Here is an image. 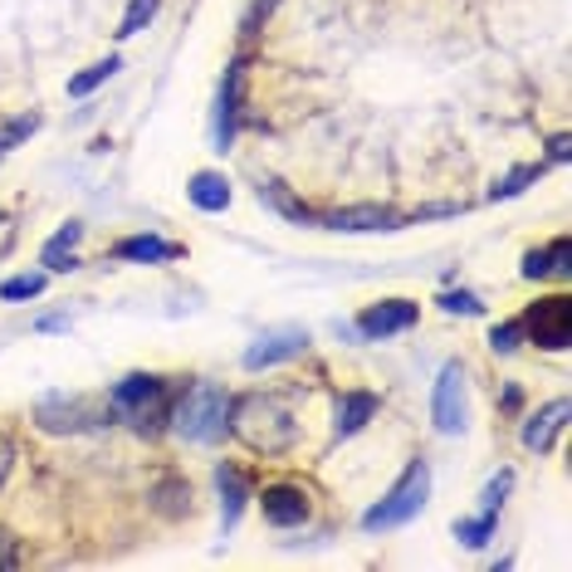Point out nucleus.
<instances>
[{
	"mask_svg": "<svg viewBox=\"0 0 572 572\" xmlns=\"http://www.w3.org/2000/svg\"><path fill=\"white\" fill-rule=\"evenodd\" d=\"M45 284H50V269H35V275H11L0 284V298L5 304H21V298H40Z\"/></svg>",
	"mask_w": 572,
	"mask_h": 572,
	"instance_id": "21",
	"label": "nucleus"
},
{
	"mask_svg": "<svg viewBox=\"0 0 572 572\" xmlns=\"http://www.w3.org/2000/svg\"><path fill=\"white\" fill-rule=\"evenodd\" d=\"M538 177H543V162H533V167L509 171V177H504L499 187L490 191V201H509V196H519V191H529V181H538Z\"/></svg>",
	"mask_w": 572,
	"mask_h": 572,
	"instance_id": "26",
	"label": "nucleus"
},
{
	"mask_svg": "<svg viewBox=\"0 0 572 572\" xmlns=\"http://www.w3.org/2000/svg\"><path fill=\"white\" fill-rule=\"evenodd\" d=\"M171 416H177V431L187 435V441L216 445L220 435L230 431V392L216 382H196L177 406H171Z\"/></svg>",
	"mask_w": 572,
	"mask_h": 572,
	"instance_id": "2",
	"label": "nucleus"
},
{
	"mask_svg": "<svg viewBox=\"0 0 572 572\" xmlns=\"http://www.w3.org/2000/svg\"><path fill=\"white\" fill-rule=\"evenodd\" d=\"M425 499H431V465L425 460H411L402 470V480L386 490L382 504H372V509L363 513V529L367 533H386V529H402V523H411L416 513L425 509Z\"/></svg>",
	"mask_w": 572,
	"mask_h": 572,
	"instance_id": "3",
	"label": "nucleus"
},
{
	"mask_svg": "<svg viewBox=\"0 0 572 572\" xmlns=\"http://www.w3.org/2000/svg\"><path fill=\"white\" fill-rule=\"evenodd\" d=\"M304 347H308L304 328H294V323L265 328V333L245 347V367H250V372H265V367H279V363H289V357H298Z\"/></svg>",
	"mask_w": 572,
	"mask_h": 572,
	"instance_id": "7",
	"label": "nucleus"
},
{
	"mask_svg": "<svg viewBox=\"0 0 572 572\" xmlns=\"http://www.w3.org/2000/svg\"><path fill=\"white\" fill-rule=\"evenodd\" d=\"M11 465H15V445L5 441V435H0V484L11 480Z\"/></svg>",
	"mask_w": 572,
	"mask_h": 572,
	"instance_id": "32",
	"label": "nucleus"
},
{
	"mask_svg": "<svg viewBox=\"0 0 572 572\" xmlns=\"http://www.w3.org/2000/svg\"><path fill=\"white\" fill-rule=\"evenodd\" d=\"M118 74V54H109V60H99V64H89L84 74H74L69 79V99H89L93 89H103V84Z\"/></svg>",
	"mask_w": 572,
	"mask_h": 572,
	"instance_id": "20",
	"label": "nucleus"
},
{
	"mask_svg": "<svg viewBox=\"0 0 572 572\" xmlns=\"http://www.w3.org/2000/svg\"><path fill=\"white\" fill-rule=\"evenodd\" d=\"M328 230H347V236H363V230H402V216L392 206H343L318 216Z\"/></svg>",
	"mask_w": 572,
	"mask_h": 572,
	"instance_id": "12",
	"label": "nucleus"
},
{
	"mask_svg": "<svg viewBox=\"0 0 572 572\" xmlns=\"http://www.w3.org/2000/svg\"><path fill=\"white\" fill-rule=\"evenodd\" d=\"M494 523H499V513H474V519H460V523H455V538H460L465 548H484V543L494 538Z\"/></svg>",
	"mask_w": 572,
	"mask_h": 572,
	"instance_id": "24",
	"label": "nucleus"
},
{
	"mask_svg": "<svg viewBox=\"0 0 572 572\" xmlns=\"http://www.w3.org/2000/svg\"><path fill=\"white\" fill-rule=\"evenodd\" d=\"M109 411H113V416H123V421H132L142 435L157 431V425L171 416L167 382H162V377H152V372H132V377H123V382L113 386V396H109Z\"/></svg>",
	"mask_w": 572,
	"mask_h": 572,
	"instance_id": "4",
	"label": "nucleus"
},
{
	"mask_svg": "<svg viewBox=\"0 0 572 572\" xmlns=\"http://www.w3.org/2000/svg\"><path fill=\"white\" fill-rule=\"evenodd\" d=\"M509 490H513V470H499L490 484H484V494H480V513H499V504L509 499Z\"/></svg>",
	"mask_w": 572,
	"mask_h": 572,
	"instance_id": "27",
	"label": "nucleus"
},
{
	"mask_svg": "<svg viewBox=\"0 0 572 572\" xmlns=\"http://www.w3.org/2000/svg\"><path fill=\"white\" fill-rule=\"evenodd\" d=\"M79 240H84V226H79V220H69V226H64L60 236L40 250V265L50 269V275H69V269H79V255H74Z\"/></svg>",
	"mask_w": 572,
	"mask_h": 572,
	"instance_id": "16",
	"label": "nucleus"
},
{
	"mask_svg": "<svg viewBox=\"0 0 572 572\" xmlns=\"http://www.w3.org/2000/svg\"><path fill=\"white\" fill-rule=\"evenodd\" d=\"M259 513H265V523H275V529H298V523L308 519V490H298V484H265V494H259Z\"/></svg>",
	"mask_w": 572,
	"mask_h": 572,
	"instance_id": "10",
	"label": "nucleus"
},
{
	"mask_svg": "<svg viewBox=\"0 0 572 572\" xmlns=\"http://www.w3.org/2000/svg\"><path fill=\"white\" fill-rule=\"evenodd\" d=\"M377 416V396L372 392H347L343 402H338V421H333V431L338 435H357L367 421Z\"/></svg>",
	"mask_w": 572,
	"mask_h": 572,
	"instance_id": "19",
	"label": "nucleus"
},
{
	"mask_svg": "<svg viewBox=\"0 0 572 572\" xmlns=\"http://www.w3.org/2000/svg\"><path fill=\"white\" fill-rule=\"evenodd\" d=\"M157 11H162V0H132L128 15H123V25H118V40H132V35H142Z\"/></svg>",
	"mask_w": 572,
	"mask_h": 572,
	"instance_id": "25",
	"label": "nucleus"
},
{
	"mask_svg": "<svg viewBox=\"0 0 572 572\" xmlns=\"http://www.w3.org/2000/svg\"><path fill=\"white\" fill-rule=\"evenodd\" d=\"M113 255L118 259H138V265H167V259L181 255V245H171V240H157V236H128L113 245Z\"/></svg>",
	"mask_w": 572,
	"mask_h": 572,
	"instance_id": "17",
	"label": "nucleus"
},
{
	"mask_svg": "<svg viewBox=\"0 0 572 572\" xmlns=\"http://www.w3.org/2000/svg\"><path fill=\"white\" fill-rule=\"evenodd\" d=\"M259 201H269V206H275L279 216H289V220H318L314 211H308L304 201H294V196H289V191L279 187V181H259Z\"/></svg>",
	"mask_w": 572,
	"mask_h": 572,
	"instance_id": "22",
	"label": "nucleus"
},
{
	"mask_svg": "<svg viewBox=\"0 0 572 572\" xmlns=\"http://www.w3.org/2000/svg\"><path fill=\"white\" fill-rule=\"evenodd\" d=\"M416 318H421V308H416L411 298H382V304L357 314V333L382 343V338H396V333H406V328H416Z\"/></svg>",
	"mask_w": 572,
	"mask_h": 572,
	"instance_id": "8",
	"label": "nucleus"
},
{
	"mask_svg": "<svg viewBox=\"0 0 572 572\" xmlns=\"http://www.w3.org/2000/svg\"><path fill=\"white\" fill-rule=\"evenodd\" d=\"M275 5H279V0H255V5H250V15H245V35H255L259 25L269 21V11H275Z\"/></svg>",
	"mask_w": 572,
	"mask_h": 572,
	"instance_id": "31",
	"label": "nucleus"
},
{
	"mask_svg": "<svg viewBox=\"0 0 572 572\" xmlns=\"http://www.w3.org/2000/svg\"><path fill=\"white\" fill-rule=\"evenodd\" d=\"M431 416L441 435H460L470 425V402H465V367L445 363L435 377V396H431Z\"/></svg>",
	"mask_w": 572,
	"mask_h": 572,
	"instance_id": "6",
	"label": "nucleus"
},
{
	"mask_svg": "<svg viewBox=\"0 0 572 572\" xmlns=\"http://www.w3.org/2000/svg\"><path fill=\"white\" fill-rule=\"evenodd\" d=\"M5 568H21V543L0 529V572H5Z\"/></svg>",
	"mask_w": 572,
	"mask_h": 572,
	"instance_id": "30",
	"label": "nucleus"
},
{
	"mask_svg": "<svg viewBox=\"0 0 572 572\" xmlns=\"http://www.w3.org/2000/svg\"><path fill=\"white\" fill-rule=\"evenodd\" d=\"M240 89H245V60H236V64H230V69H226V84H220V99H216V123H211V132H216V152H226L230 142H236Z\"/></svg>",
	"mask_w": 572,
	"mask_h": 572,
	"instance_id": "11",
	"label": "nucleus"
},
{
	"mask_svg": "<svg viewBox=\"0 0 572 572\" xmlns=\"http://www.w3.org/2000/svg\"><path fill=\"white\" fill-rule=\"evenodd\" d=\"M568 152H572L568 138H552V142H548V157H552V162H568Z\"/></svg>",
	"mask_w": 572,
	"mask_h": 572,
	"instance_id": "33",
	"label": "nucleus"
},
{
	"mask_svg": "<svg viewBox=\"0 0 572 572\" xmlns=\"http://www.w3.org/2000/svg\"><path fill=\"white\" fill-rule=\"evenodd\" d=\"M519 338H523L519 318H513V323H494L490 328V347H494V353H513V347H519Z\"/></svg>",
	"mask_w": 572,
	"mask_h": 572,
	"instance_id": "28",
	"label": "nucleus"
},
{
	"mask_svg": "<svg viewBox=\"0 0 572 572\" xmlns=\"http://www.w3.org/2000/svg\"><path fill=\"white\" fill-rule=\"evenodd\" d=\"M548 275H558V279L572 275V245L568 240H552V245L523 255V279H548Z\"/></svg>",
	"mask_w": 572,
	"mask_h": 572,
	"instance_id": "14",
	"label": "nucleus"
},
{
	"mask_svg": "<svg viewBox=\"0 0 572 572\" xmlns=\"http://www.w3.org/2000/svg\"><path fill=\"white\" fill-rule=\"evenodd\" d=\"M187 196L196 211H206V216H216V211L230 206V181L220 177V171H196V177L187 181Z\"/></svg>",
	"mask_w": 572,
	"mask_h": 572,
	"instance_id": "15",
	"label": "nucleus"
},
{
	"mask_svg": "<svg viewBox=\"0 0 572 572\" xmlns=\"http://www.w3.org/2000/svg\"><path fill=\"white\" fill-rule=\"evenodd\" d=\"M35 132H40V113H21V118H5V123H0V157H5L11 148H21L25 138H35Z\"/></svg>",
	"mask_w": 572,
	"mask_h": 572,
	"instance_id": "23",
	"label": "nucleus"
},
{
	"mask_svg": "<svg viewBox=\"0 0 572 572\" xmlns=\"http://www.w3.org/2000/svg\"><path fill=\"white\" fill-rule=\"evenodd\" d=\"M216 484H220V529L230 533L240 519V509H245V474H240L236 465H220Z\"/></svg>",
	"mask_w": 572,
	"mask_h": 572,
	"instance_id": "18",
	"label": "nucleus"
},
{
	"mask_svg": "<svg viewBox=\"0 0 572 572\" xmlns=\"http://www.w3.org/2000/svg\"><path fill=\"white\" fill-rule=\"evenodd\" d=\"M519 323H523V333H529L538 347H548V353H562V347L572 343V298L568 294L533 298L529 314H523Z\"/></svg>",
	"mask_w": 572,
	"mask_h": 572,
	"instance_id": "5",
	"label": "nucleus"
},
{
	"mask_svg": "<svg viewBox=\"0 0 572 572\" xmlns=\"http://www.w3.org/2000/svg\"><path fill=\"white\" fill-rule=\"evenodd\" d=\"M568 416H572V406H568V396H552L548 406H538V411L523 421V431H519V441H523V450H533V455H548L552 450V441L562 435V425H568Z\"/></svg>",
	"mask_w": 572,
	"mask_h": 572,
	"instance_id": "9",
	"label": "nucleus"
},
{
	"mask_svg": "<svg viewBox=\"0 0 572 572\" xmlns=\"http://www.w3.org/2000/svg\"><path fill=\"white\" fill-rule=\"evenodd\" d=\"M441 308L445 314H484V304L474 294H465V289L460 294H441Z\"/></svg>",
	"mask_w": 572,
	"mask_h": 572,
	"instance_id": "29",
	"label": "nucleus"
},
{
	"mask_svg": "<svg viewBox=\"0 0 572 572\" xmlns=\"http://www.w3.org/2000/svg\"><path fill=\"white\" fill-rule=\"evenodd\" d=\"M230 431L255 455H284L298 441V416L279 392H245L230 402Z\"/></svg>",
	"mask_w": 572,
	"mask_h": 572,
	"instance_id": "1",
	"label": "nucleus"
},
{
	"mask_svg": "<svg viewBox=\"0 0 572 572\" xmlns=\"http://www.w3.org/2000/svg\"><path fill=\"white\" fill-rule=\"evenodd\" d=\"M35 416H40L45 431H84L89 421H99V416L89 411V402H79V396H74V402L69 396H45Z\"/></svg>",
	"mask_w": 572,
	"mask_h": 572,
	"instance_id": "13",
	"label": "nucleus"
}]
</instances>
